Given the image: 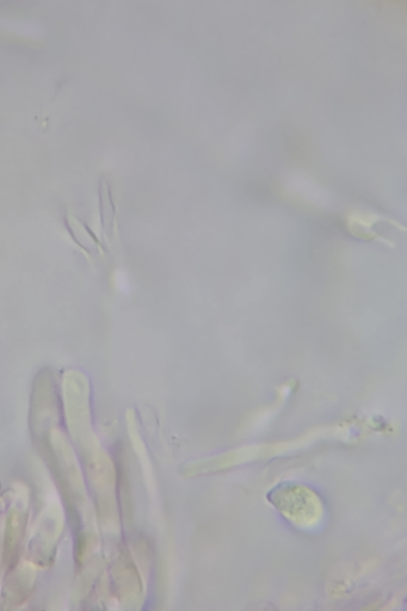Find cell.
Returning a JSON list of instances; mask_svg holds the SVG:
<instances>
[{"label":"cell","mask_w":407,"mask_h":611,"mask_svg":"<svg viewBox=\"0 0 407 611\" xmlns=\"http://www.w3.org/2000/svg\"><path fill=\"white\" fill-rule=\"evenodd\" d=\"M384 221L392 222V223L394 222L385 217H382V216L368 212H353L349 214L347 217V224L350 232L356 237L363 239L375 238L379 240L380 237L373 232L372 228L377 222ZM380 239L384 240L383 238ZM385 242H388V240H385Z\"/></svg>","instance_id":"6da1fadb"},{"label":"cell","mask_w":407,"mask_h":611,"mask_svg":"<svg viewBox=\"0 0 407 611\" xmlns=\"http://www.w3.org/2000/svg\"><path fill=\"white\" fill-rule=\"evenodd\" d=\"M101 199L103 230L108 235L113 228L114 208L111 199L109 187H104L103 184L101 188Z\"/></svg>","instance_id":"7a4b0ae2"}]
</instances>
